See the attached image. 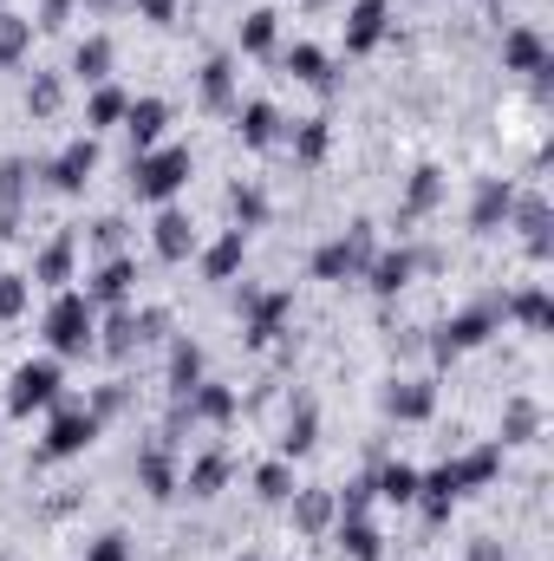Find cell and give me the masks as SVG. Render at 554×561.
<instances>
[{
  "label": "cell",
  "instance_id": "1",
  "mask_svg": "<svg viewBox=\"0 0 554 561\" xmlns=\"http://www.w3.org/2000/svg\"><path fill=\"white\" fill-rule=\"evenodd\" d=\"M92 333H99V307H92L85 294H59V300L46 307V346H53V353H85Z\"/></svg>",
  "mask_w": 554,
  "mask_h": 561
},
{
  "label": "cell",
  "instance_id": "2",
  "mask_svg": "<svg viewBox=\"0 0 554 561\" xmlns=\"http://www.w3.org/2000/svg\"><path fill=\"white\" fill-rule=\"evenodd\" d=\"M189 183V150H138L131 157V190L143 203H170Z\"/></svg>",
  "mask_w": 554,
  "mask_h": 561
},
{
  "label": "cell",
  "instance_id": "3",
  "mask_svg": "<svg viewBox=\"0 0 554 561\" xmlns=\"http://www.w3.org/2000/svg\"><path fill=\"white\" fill-rule=\"evenodd\" d=\"M59 386H66V379H59L53 359H26V366L13 373V386H7V405H13L20 419H33V412H46V405L59 399Z\"/></svg>",
  "mask_w": 554,
  "mask_h": 561
},
{
  "label": "cell",
  "instance_id": "4",
  "mask_svg": "<svg viewBox=\"0 0 554 561\" xmlns=\"http://www.w3.org/2000/svg\"><path fill=\"white\" fill-rule=\"evenodd\" d=\"M366 255H372V236H366V222L353 229V236H339V242H326L320 255H313V275L320 280H346L366 268Z\"/></svg>",
  "mask_w": 554,
  "mask_h": 561
},
{
  "label": "cell",
  "instance_id": "5",
  "mask_svg": "<svg viewBox=\"0 0 554 561\" xmlns=\"http://www.w3.org/2000/svg\"><path fill=\"white\" fill-rule=\"evenodd\" d=\"M92 437H99V412L66 405V412H53V424H46V457H79Z\"/></svg>",
  "mask_w": 554,
  "mask_h": 561
},
{
  "label": "cell",
  "instance_id": "6",
  "mask_svg": "<svg viewBox=\"0 0 554 561\" xmlns=\"http://www.w3.org/2000/svg\"><path fill=\"white\" fill-rule=\"evenodd\" d=\"M92 170H99V144L72 138L59 157H53V170H46V176H53V190H66V196H72V190H85V183H92Z\"/></svg>",
  "mask_w": 554,
  "mask_h": 561
},
{
  "label": "cell",
  "instance_id": "7",
  "mask_svg": "<svg viewBox=\"0 0 554 561\" xmlns=\"http://www.w3.org/2000/svg\"><path fill=\"white\" fill-rule=\"evenodd\" d=\"M503 66L542 79V72H549V46H542V33H535V26H509V33H503Z\"/></svg>",
  "mask_w": 554,
  "mask_h": 561
},
{
  "label": "cell",
  "instance_id": "8",
  "mask_svg": "<svg viewBox=\"0 0 554 561\" xmlns=\"http://www.w3.org/2000/svg\"><path fill=\"white\" fill-rule=\"evenodd\" d=\"M509 209H516V183L483 176L476 183V203H470V229H496V222H509Z\"/></svg>",
  "mask_w": 554,
  "mask_h": 561
},
{
  "label": "cell",
  "instance_id": "9",
  "mask_svg": "<svg viewBox=\"0 0 554 561\" xmlns=\"http://www.w3.org/2000/svg\"><path fill=\"white\" fill-rule=\"evenodd\" d=\"M125 131H131V144H138V150H157V138L170 131V105H163V99H131Z\"/></svg>",
  "mask_w": 554,
  "mask_h": 561
},
{
  "label": "cell",
  "instance_id": "10",
  "mask_svg": "<svg viewBox=\"0 0 554 561\" xmlns=\"http://www.w3.org/2000/svg\"><path fill=\"white\" fill-rule=\"evenodd\" d=\"M385 39V0H359L346 13V53H372Z\"/></svg>",
  "mask_w": 554,
  "mask_h": 561
},
{
  "label": "cell",
  "instance_id": "11",
  "mask_svg": "<svg viewBox=\"0 0 554 561\" xmlns=\"http://www.w3.org/2000/svg\"><path fill=\"white\" fill-rule=\"evenodd\" d=\"M430 405H437V386H430V379H405V386H392V392H385V412H392V419H405V424L430 419Z\"/></svg>",
  "mask_w": 554,
  "mask_h": 561
},
{
  "label": "cell",
  "instance_id": "12",
  "mask_svg": "<svg viewBox=\"0 0 554 561\" xmlns=\"http://www.w3.org/2000/svg\"><path fill=\"white\" fill-rule=\"evenodd\" d=\"M189 249H196V229H189V216L163 209V216H157V255H163V262H183Z\"/></svg>",
  "mask_w": 554,
  "mask_h": 561
},
{
  "label": "cell",
  "instance_id": "13",
  "mask_svg": "<svg viewBox=\"0 0 554 561\" xmlns=\"http://www.w3.org/2000/svg\"><path fill=\"white\" fill-rule=\"evenodd\" d=\"M131 280H138V268L118 255V262H105V268L92 275V294H85V300H92V307H99V300H105V307H118V300L131 294Z\"/></svg>",
  "mask_w": 554,
  "mask_h": 561
},
{
  "label": "cell",
  "instance_id": "14",
  "mask_svg": "<svg viewBox=\"0 0 554 561\" xmlns=\"http://www.w3.org/2000/svg\"><path fill=\"white\" fill-rule=\"evenodd\" d=\"M242 255H249V229H229V236L203 255V275H209V280H229L235 268H242Z\"/></svg>",
  "mask_w": 554,
  "mask_h": 561
},
{
  "label": "cell",
  "instance_id": "15",
  "mask_svg": "<svg viewBox=\"0 0 554 561\" xmlns=\"http://www.w3.org/2000/svg\"><path fill=\"white\" fill-rule=\"evenodd\" d=\"M339 549L353 561H379L385 556V542H379V529L366 523V516H339Z\"/></svg>",
  "mask_w": 554,
  "mask_h": 561
},
{
  "label": "cell",
  "instance_id": "16",
  "mask_svg": "<svg viewBox=\"0 0 554 561\" xmlns=\"http://www.w3.org/2000/svg\"><path fill=\"white\" fill-rule=\"evenodd\" d=\"M372 496H385V503H417V470L412 463H385V470L372 477Z\"/></svg>",
  "mask_w": 554,
  "mask_h": 561
},
{
  "label": "cell",
  "instance_id": "17",
  "mask_svg": "<svg viewBox=\"0 0 554 561\" xmlns=\"http://www.w3.org/2000/svg\"><path fill=\"white\" fill-rule=\"evenodd\" d=\"M450 470H457V483H463V490H476V483H489V477L503 470V444H483V450H470V457H463V463H450Z\"/></svg>",
  "mask_w": 554,
  "mask_h": 561
},
{
  "label": "cell",
  "instance_id": "18",
  "mask_svg": "<svg viewBox=\"0 0 554 561\" xmlns=\"http://www.w3.org/2000/svg\"><path fill=\"white\" fill-rule=\"evenodd\" d=\"M72 72H79V79H92V85H99V79H112V39H105V33H92V39L79 46Z\"/></svg>",
  "mask_w": 554,
  "mask_h": 561
},
{
  "label": "cell",
  "instance_id": "19",
  "mask_svg": "<svg viewBox=\"0 0 554 561\" xmlns=\"http://www.w3.org/2000/svg\"><path fill=\"white\" fill-rule=\"evenodd\" d=\"M33 280H46V287H59V294H66V280H72V236H59V242H53V249L39 255Z\"/></svg>",
  "mask_w": 554,
  "mask_h": 561
},
{
  "label": "cell",
  "instance_id": "20",
  "mask_svg": "<svg viewBox=\"0 0 554 561\" xmlns=\"http://www.w3.org/2000/svg\"><path fill=\"white\" fill-rule=\"evenodd\" d=\"M26 46H33V20L0 13V66H20V59H26Z\"/></svg>",
  "mask_w": 554,
  "mask_h": 561
},
{
  "label": "cell",
  "instance_id": "21",
  "mask_svg": "<svg viewBox=\"0 0 554 561\" xmlns=\"http://www.w3.org/2000/svg\"><path fill=\"white\" fill-rule=\"evenodd\" d=\"M275 131H280V118H275V105L268 99H255V105H242V144H275Z\"/></svg>",
  "mask_w": 554,
  "mask_h": 561
},
{
  "label": "cell",
  "instance_id": "22",
  "mask_svg": "<svg viewBox=\"0 0 554 561\" xmlns=\"http://www.w3.org/2000/svg\"><path fill=\"white\" fill-rule=\"evenodd\" d=\"M170 386H176V392H196V386H203V353H196L189 340L170 353Z\"/></svg>",
  "mask_w": 554,
  "mask_h": 561
},
{
  "label": "cell",
  "instance_id": "23",
  "mask_svg": "<svg viewBox=\"0 0 554 561\" xmlns=\"http://www.w3.org/2000/svg\"><path fill=\"white\" fill-rule=\"evenodd\" d=\"M405 280H412V255H405V249H399V255H379V262H372V294H399Z\"/></svg>",
  "mask_w": 554,
  "mask_h": 561
},
{
  "label": "cell",
  "instance_id": "24",
  "mask_svg": "<svg viewBox=\"0 0 554 561\" xmlns=\"http://www.w3.org/2000/svg\"><path fill=\"white\" fill-rule=\"evenodd\" d=\"M203 99H209V105H229V99H235V66H229V59H209V66H203Z\"/></svg>",
  "mask_w": 554,
  "mask_h": 561
},
{
  "label": "cell",
  "instance_id": "25",
  "mask_svg": "<svg viewBox=\"0 0 554 561\" xmlns=\"http://www.w3.org/2000/svg\"><path fill=\"white\" fill-rule=\"evenodd\" d=\"M125 112H131V99H125L118 85H99V92H92V105H85V118H92V125H118Z\"/></svg>",
  "mask_w": 554,
  "mask_h": 561
},
{
  "label": "cell",
  "instance_id": "26",
  "mask_svg": "<svg viewBox=\"0 0 554 561\" xmlns=\"http://www.w3.org/2000/svg\"><path fill=\"white\" fill-rule=\"evenodd\" d=\"M183 399H189V412H196V419H216V424L235 412V399H229L222 386H196V392H183Z\"/></svg>",
  "mask_w": 554,
  "mask_h": 561
},
{
  "label": "cell",
  "instance_id": "27",
  "mask_svg": "<svg viewBox=\"0 0 554 561\" xmlns=\"http://www.w3.org/2000/svg\"><path fill=\"white\" fill-rule=\"evenodd\" d=\"M287 72L307 79V85H326V53H320V46H293V53H287Z\"/></svg>",
  "mask_w": 554,
  "mask_h": 561
},
{
  "label": "cell",
  "instance_id": "28",
  "mask_svg": "<svg viewBox=\"0 0 554 561\" xmlns=\"http://www.w3.org/2000/svg\"><path fill=\"white\" fill-rule=\"evenodd\" d=\"M222 477H229V457H196V470H189V496H216Z\"/></svg>",
  "mask_w": 554,
  "mask_h": 561
},
{
  "label": "cell",
  "instance_id": "29",
  "mask_svg": "<svg viewBox=\"0 0 554 561\" xmlns=\"http://www.w3.org/2000/svg\"><path fill=\"white\" fill-rule=\"evenodd\" d=\"M293 516H300V529H326V523H333V496H326V490H307Z\"/></svg>",
  "mask_w": 554,
  "mask_h": 561
},
{
  "label": "cell",
  "instance_id": "30",
  "mask_svg": "<svg viewBox=\"0 0 554 561\" xmlns=\"http://www.w3.org/2000/svg\"><path fill=\"white\" fill-rule=\"evenodd\" d=\"M275 46V13H249L242 26V53H268Z\"/></svg>",
  "mask_w": 554,
  "mask_h": 561
},
{
  "label": "cell",
  "instance_id": "31",
  "mask_svg": "<svg viewBox=\"0 0 554 561\" xmlns=\"http://www.w3.org/2000/svg\"><path fill=\"white\" fill-rule=\"evenodd\" d=\"M138 477L150 483V496H170V490H176V477H170V463H163V450H150V457H143V463H138Z\"/></svg>",
  "mask_w": 554,
  "mask_h": 561
},
{
  "label": "cell",
  "instance_id": "32",
  "mask_svg": "<svg viewBox=\"0 0 554 561\" xmlns=\"http://www.w3.org/2000/svg\"><path fill=\"white\" fill-rule=\"evenodd\" d=\"M280 444H287V457H300V450H313V405H300V419L287 424V437H280Z\"/></svg>",
  "mask_w": 554,
  "mask_h": 561
},
{
  "label": "cell",
  "instance_id": "33",
  "mask_svg": "<svg viewBox=\"0 0 554 561\" xmlns=\"http://www.w3.org/2000/svg\"><path fill=\"white\" fill-rule=\"evenodd\" d=\"M535 424H542V412L522 399V405H509V444H529L535 437Z\"/></svg>",
  "mask_w": 554,
  "mask_h": 561
},
{
  "label": "cell",
  "instance_id": "34",
  "mask_svg": "<svg viewBox=\"0 0 554 561\" xmlns=\"http://www.w3.org/2000/svg\"><path fill=\"white\" fill-rule=\"evenodd\" d=\"M516 313H522V327H535V333H542V327H549V294H542V287H529V294L516 300Z\"/></svg>",
  "mask_w": 554,
  "mask_h": 561
},
{
  "label": "cell",
  "instance_id": "35",
  "mask_svg": "<svg viewBox=\"0 0 554 561\" xmlns=\"http://www.w3.org/2000/svg\"><path fill=\"white\" fill-rule=\"evenodd\" d=\"M255 483H262V496H268V503H287V496H293V477H287V463H268Z\"/></svg>",
  "mask_w": 554,
  "mask_h": 561
},
{
  "label": "cell",
  "instance_id": "36",
  "mask_svg": "<svg viewBox=\"0 0 554 561\" xmlns=\"http://www.w3.org/2000/svg\"><path fill=\"white\" fill-rule=\"evenodd\" d=\"M20 307H26V280H20V275H7V268H0V320H13Z\"/></svg>",
  "mask_w": 554,
  "mask_h": 561
},
{
  "label": "cell",
  "instance_id": "37",
  "mask_svg": "<svg viewBox=\"0 0 554 561\" xmlns=\"http://www.w3.org/2000/svg\"><path fill=\"white\" fill-rule=\"evenodd\" d=\"M262 216H268L262 190H235V229H249V222H262Z\"/></svg>",
  "mask_w": 554,
  "mask_h": 561
},
{
  "label": "cell",
  "instance_id": "38",
  "mask_svg": "<svg viewBox=\"0 0 554 561\" xmlns=\"http://www.w3.org/2000/svg\"><path fill=\"white\" fill-rule=\"evenodd\" d=\"M320 150H326V118H307V125H300V157L313 163Z\"/></svg>",
  "mask_w": 554,
  "mask_h": 561
},
{
  "label": "cell",
  "instance_id": "39",
  "mask_svg": "<svg viewBox=\"0 0 554 561\" xmlns=\"http://www.w3.org/2000/svg\"><path fill=\"white\" fill-rule=\"evenodd\" d=\"M85 561H131V542H125V536H99Z\"/></svg>",
  "mask_w": 554,
  "mask_h": 561
},
{
  "label": "cell",
  "instance_id": "40",
  "mask_svg": "<svg viewBox=\"0 0 554 561\" xmlns=\"http://www.w3.org/2000/svg\"><path fill=\"white\" fill-rule=\"evenodd\" d=\"M20 176H26V163H20V157H7V163H0V203H13V196H20Z\"/></svg>",
  "mask_w": 554,
  "mask_h": 561
},
{
  "label": "cell",
  "instance_id": "41",
  "mask_svg": "<svg viewBox=\"0 0 554 561\" xmlns=\"http://www.w3.org/2000/svg\"><path fill=\"white\" fill-rule=\"evenodd\" d=\"M437 203V170H417V183H412V209H430Z\"/></svg>",
  "mask_w": 554,
  "mask_h": 561
},
{
  "label": "cell",
  "instance_id": "42",
  "mask_svg": "<svg viewBox=\"0 0 554 561\" xmlns=\"http://www.w3.org/2000/svg\"><path fill=\"white\" fill-rule=\"evenodd\" d=\"M33 112H59V79H33Z\"/></svg>",
  "mask_w": 554,
  "mask_h": 561
},
{
  "label": "cell",
  "instance_id": "43",
  "mask_svg": "<svg viewBox=\"0 0 554 561\" xmlns=\"http://www.w3.org/2000/svg\"><path fill=\"white\" fill-rule=\"evenodd\" d=\"M143 20H157V26H170V20H176V0H143Z\"/></svg>",
  "mask_w": 554,
  "mask_h": 561
},
{
  "label": "cell",
  "instance_id": "44",
  "mask_svg": "<svg viewBox=\"0 0 554 561\" xmlns=\"http://www.w3.org/2000/svg\"><path fill=\"white\" fill-rule=\"evenodd\" d=\"M66 13H72V0H46V20L39 26H66Z\"/></svg>",
  "mask_w": 554,
  "mask_h": 561
},
{
  "label": "cell",
  "instance_id": "45",
  "mask_svg": "<svg viewBox=\"0 0 554 561\" xmlns=\"http://www.w3.org/2000/svg\"><path fill=\"white\" fill-rule=\"evenodd\" d=\"M470 561H503V549H496V542H476V549H470Z\"/></svg>",
  "mask_w": 554,
  "mask_h": 561
},
{
  "label": "cell",
  "instance_id": "46",
  "mask_svg": "<svg viewBox=\"0 0 554 561\" xmlns=\"http://www.w3.org/2000/svg\"><path fill=\"white\" fill-rule=\"evenodd\" d=\"M249 561H255V556H249Z\"/></svg>",
  "mask_w": 554,
  "mask_h": 561
}]
</instances>
